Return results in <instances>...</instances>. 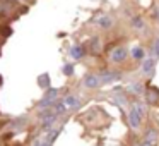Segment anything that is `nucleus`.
I'll list each match as a JSON object with an SVG mask.
<instances>
[{
  "instance_id": "obj_1",
  "label": "nucleus",
  "mask_w": 159,
  "mask_h": 146,
  "mask_svg": "<svg viewBox=\"0 0 159 146\" xmlns=\"http://www.w3.org/2000/svg\"><path fill=\"white\" fill-rule=\"evenodd\" d=\"M128 57V50L125 46H115L113 50H110V60L113 64H123Z\"/></svg>"
},
{
  "instance_id": "obj_2",
  "label": "nucleus",
  "mask_w": 159,
  "mask_h": 146,
  "mask_svg": "<svg viewBox=\"0 0 159 146\" xmlns=\"http://www.w3.org/2000/svg\"><path fill=\"white\" fill-rule=\"evenodd\" d=\"M57 120H58V117H57L52 110L45 112V114H39V119H38L39 125H41L43 129H46V131H50V129H52V125L55 124Z\"/></svg>"
},
{
  "instance_id": "obj_3",
  "label": "nucleus",
  "mask_w": 159,
  "mask_h": 146,
  "mask_svg": "<svg viewBox=\"0 0 159 146\" xmlns=\"http://www.w3.org/2000/svg\"><path fill=\"white\" fill-rule=\"evenodd\" d=\"M87 50V53H93V55H101L103 53V43H101L99 36H93V38L87 41V45H84Z\"/></svg>"
},
{
  "instance_id": "obj_4",
  "label": "nucleus",
  "mask_w": 159,
  "mask_h": 146,
  "mask_svg": "<svg viewBox=\"0 0 159 146\" xmlns=\"http://www.w3.org/2000/svg\"><path fill=\"white\" fill-rule=\"evenodd\" d=\"M98 76H99V79H101V84H108V83H113V81H118L121 77V74L118 72V71L103 69Z\"/></svg>"
},
{
  "instance_id": "obj_5",
  "label": "nucleus",
  "mask_w": 159,
  "mask_h": 146,
  "mask_svg": "<svg viewBox=\"0 0 159 146\" xmlns=\"http://www.w3.org/2000/svg\"><path fill=\"white\" fill-rule=\"evenodd\" d=\"M82 83H84V86L86 88H89V90H98V88L101 86V79H99V76L98 74H86L84 76V79H82Z\"/></svg>"
},
{
  "instance_id": "obj_6",
  "label": "nucleus",
  "mask_w": 159,
  "mask_h": 146,
  "mask_svg": "<svg viewBox=\"0 0 159 146\" xmlns=\"http://www.w3.org/2000/svg\"><path fill=\"white\" fill-rule=\"evenodd\" d=\"M62 101L65 105V110H77L80 107V98L75 96V95H67Z\"/></svg>"
},
{
  "instance_id": "obj_7",
  "label": "nucleus",
  "mask_w": 159,
  "mask_h": 146,
  "mask_svg": "<svg viewBox=\"0 0 159 146\" xmlns=\"http://www.w3.org/2000/svg\"><path fill=\"white\" fill-rule=\"evenodd\" d=\"M142 124V115L139 114L135 108H130L128 110V125H130L132 129H139Z\"/></svg>"
},
{
  "instance_id": "obj_8",
  "label": "nucleus",
  "mask_w": 159,
  "mask_h": 146,
  "mask_svg": "<svg viewBox=\"0 0 159 146\" xmlns=\"http://www.w3.org/2000/svg\"><path fill=\"white\" fill-rule=\"evenodd\" d=\"M86 53H87V50H86V46H84V45H74L72 48L69 50V55L72 57L74 60L84 59V57H86Z\"/></svg>"
},
{
  "instance_id": "obj_9",
  "label": "nucleus",
  "mask_w": 159,
  "mask_h": 146,
  "mask_svg": "<svg viewBox=\"0 0 159 146\" xmlns=\"http://www.w3.org/2000/svg\"><path fill=\"white\" fill-rule=\"evenodd\" d=\"M145 101H147V105H157L159 103V90L147 88L145 90Z\"/></svg>"
},
{
  "instance_id": "obj_10",
  "label": "nucleus",
  "mask_w": 159,
  "mask_h": 146,
  "mask_svg": "<svg viewBox=\"0 0 159 146\" xmlns=\"http://www.w3.org/2000/svg\"><path fill=\"white\" fill-rule=\"evenodd\" d=\"M142 141L147 143V144H152V146H154L156 143L159 141V132L154 131V129H147V131L144 132V138H142Z\"/></svg>"
},
{
  "instance_id": "obj_11",
  "label": "nucleus",
  "mask_w": 159,
  "mask_h": 146,
  "mask_svg": "<svg viewBox=\"0 0 159 146\" xmlns=\"http://www.w3.org/2000/svg\"><path fill=\"white\" fill-rule=\"evenodd\" d=\"M96 24L99 26L101 29H111L115 26V19L111 17V16H101V17L98 19Z\"/></svg>"
},
{
  "instance_id": "obj_12",
  "label": "nucleus",
  "mask_w": 159,
  "mask_h": 146,
  "mask_svg": "<svg viewBox=\"0 0 159 146\" xmlns=\"http://www.w3.org/2000/svg\"><path fill=\"white\" fill-rule=\"evenodd\" d=\"M12 11H14V7H12L11 4H7V2H4V0H0V19L11 17Z\"/></svg>"
},
{
  "instance_id": "obj_13",
  "label": "nucleus",
  "mask_w": 159,
  "mask_h": 146,
  "mask_svg": "<svg viewBox=\"0 0 159 146\" xmlns=\"http://www.w3.org/2000/svg\"><path fill=\"white\" fill-rule=\"evenodd\" d=\"M52 112L57 115V117H60V115L65 114L67 110H65V105H63V101H62V100H57L55 103H53V107H52Z\"/></svg>"
},
{
  "instance_id": "obj_14",
  "label": "nucleus",
  "mask_w": 159,
  "mask_h": 146,
  "mask_svg": "<svg viewBox=\"0 0 159 146\" xmlns=\"http://www.w3.org/2000/svg\"><path fill=\"white\" fill-rule=\"evenodd\" d=\"M57 98H58V90L57 88H48L46 90V93L43 95V100H48V101H57Z\"/></svg>"
},
{
  "instance_id": "obj_15",
  "label": "nucleus",
  "mask_w": 159,
  "mask_h": 146,
  "mask_svg": "<svg viewBox=\"0 0 159 146\" xmlns=\"http://www.w3.org/2000/svg\"><path fill=\"white\" fill-rule=\"evenodd\" d=\"M38 86L41 88V90H48V88H52V83H50V76L48 74H41V76L38 77Z\"/></svg>"
},
{
  "instance_id": "obj_16",
  "label": "nucleus",
  "mask_w": 159,
  "mask_h": 146,
  "mask_svg": "<svg viewBox=\"0 0 159 146\" xmlns=\"http://www.w3.org/2000/svg\"><path fill=\"white\" fill-rule=\"evenodd\" d=\"M145 57V50L140 48V46H135V48H132V59L134 60H144Z\"/></svg>"
},
{
  "instance_id": "obj_17",
  "label": "nucleus",
  "mask_w": 159,
  "mask_h": 146,
  "mask_svg": "<svg viewBox=\"0 0 159 146\" xmlns=\"http://www.w3.org/2000/svg\"><path fill=\"white\" fill-rule=\"evenodd\" d=\"M58 136H60V131H58V129H50V131L46 132V138H45V139L50 143V144H53V143L57 141V138H58Z\"/></svg>"
},
{
  "instance_id": "obj_18",
  "label": "nucleus",
  "mask_w": 159,
  "mask_h": 146,
  "mask_svg": "<svg viewBox=\"0 0 159 146\" xmlns=\"http://www.w3.org/2000/svg\"><path fill=\"white\" fill-rule=\"evenodd\" d=\"M132 28L134 29H144V26H145V22H144V19L140 17V16H135V17H132Z\"/></svg>"
},
{
  "instance_id": "obj_19",
  "label": "nucleus",
  "mask_w": 159,
  "mask_h": 146,
  "mask_svg": "<svg viewBox=\"0 0 159 146\" xmlns=\"http://www.w3.org/2000/svg\"><path fill=\"white\" fill-rule=\"evenodd\" d=\"M142 71H144V74H149V76H151L152 71H154V60L152 59L144 60V64H142Z\"/></svg>"
},
{
  "instance_id": "obj_20",
  "label": "nucleus",
  "mask_w": 159,
  "mask_h": 146,
  "mask_svg": "<svg viewBox=\"0 0 159 146\" xmlns=\"http://www.w3.org/2000/svg\"><path fill=\"white\" fill-rule=\"evenodd\" d=\"M62 72H63V76L72 77L74 72H75V67H74V64H65V66H63V69H62Z\"/></svg>"
},
{
  "instance_id": "obj_21",
  "label": "nucleus",
  "mask_w": 159,
  "mask_h": 146,
  "mask_svg": "<svg viewBox=\"0 0 159 146\" xmlns=\"http://www.w3.org/2000/svg\"><path fill=\"white\" fill-rule=\"evenodd\" d=\"M132 108H135V110H137L139 114L142 115V119L145 117V114H147V110H145V105H144V103H140V101H135V103L132 105Z\"/></svg>"
},
{
  "instance_id": "obj_22",
  "label": "nucleus",
  "mask_w": 159,
  "mask_h": 146,
  "mask_svg": "<svg viewBox=\"0 0 159 146\" xmlns=\"http://www.w3.org/2000/svg\"><path fill=\"white\" fill-rule=\"evenodd\" d=\"M152 53H154V57H159V38H156L154 41H152Z\"/></svg>"
},
{
  "instance_id": "obj_23",
  "label": "nucleus",
  "mask_w": 159,
  "mask_h": 146,
  "mask_svg": "<svg viewBox=\"0 0 159 146\" xmlns=\"http://www.w3.org/2000/svg\"><path fill=\"white\" fill-rule=\"evenodd\" d=\"M132 90H134V91H132V93H135V95H140L142 93V86H140V84H134V86H132Z\"/></svg>"
},
{
  "instance_id": "obj_24",
  "label": "nucleus",
  "mask_w": 159,
  "mask_h": 146,
  "mask_svg": "<svg viewBox=\"0 0 159 146\" xmlns=\"http://www.w3.org/2000/svg\"><path fill=\"white\" fill-rule=\"evenodd\" d=\"M134 146H152V144H147V143H144V141H139V143H135Z\"/></svg>"
},
{
  "instance_id": "obj_25",
  "label": "nucleus",
  "mask_w": 159,
  "mask_h": 146,
  "mask_svg": "<svg viewBox=\"0 0 159 146\" xmlns=\"http://www.w3.org/2000/svg\"><path fill=\"white\" fill-rule=\"evenodd\" d=\"M31 146H41V141H39V139H34V141L31 143Z\"/></svg>"
},
{
  "instance_id": "obj_26",
  "label": "nucleus",
  "mask_w": 159,
  "mask_h": 146,
  "mask_svg": "<svg viewBox=\"0 0 159 146\" xmlns=\"http://www.w3.org/2000/svg\"><path fill=\"white\" fill-rule=\"evenodd\" d=\"M154 16H156V19L159 21V7H156V9H154Z\"/></svg>"
},
{
  "instance_id": "obj_27",
  "label": "nucleus",
  "mask_w": 159,
  "mask_h": 146,
  "mask_svg": "<svg viewBox=\"0 0 159 146\" xmlns=\"http://www.w3.org/2000/svg\"><path fill=\"white\" fill-rule=\"evenodd\" d=\"M41 146H52V144H50V143L46 141V139H43V141H41Z\"/></svg>"
},
{
  "instance_id": "obj_28",
  "label": "nucleus",
  "mask_w": 159,
  "mask_h": 146,
  "mask_svg": "<svg viewBox=\"0 0 159 146\" xmlns=\"http://www.w3.org/2000/svg\"><path fill=\"white\" fill-rule=\"evenodd\" d=\"M19 2H21V0H19ZM24 2H31V0H24Z\"/></svg>"
}]
</instances>
